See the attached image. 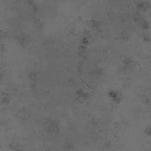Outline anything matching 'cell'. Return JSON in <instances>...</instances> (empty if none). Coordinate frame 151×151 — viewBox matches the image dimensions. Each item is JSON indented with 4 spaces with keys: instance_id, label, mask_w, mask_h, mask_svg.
<instances>
[{
    "instance_id": "277c9868",
    "label": "cell",
    "mask_w": 151,
    "mask_h": 151,
    "mask_svg": "<svg viewBox=\"0 0 151 151\" xmlns=\"http://www.w3.org/2000/svg\"><path fill=\"white\" fill-rule=\"evenodd\" d=\"M144 132L147 136L151 137V125H148L145 128Z\"/></svg>"
},
{
    "instance_id": "6da1fadb",
    "label": "cell",
    "mask_w": 151,
    "mask_h": 151,
    "mask_svg": "<svg viewBox=\"0 0 151 151\" xmlns=\"http://www.w3.org/2000/svg\"><path fill=\"white\" fill-rule=\"evenodd\" d=\"M107 96L110 100L114 104H120L123 100L122 93L116 90H110L107 93Z\"/></svg>"
},
{
    "instance_id": "7a4b0ae2",
    "label": "cell",
    "mask_w": 151,
    "mask_h": 151,
    "mask_svg": "<svg viewBox=\"0 0 151 151\" xmlns=\"http://www.w3.org/2000/svg\"><path fill=\"white\" fill-rule=\"evenodd\" d=\"M134 21L139 25L140 28L144 30H147L150 27L149 22L145 19L139 13H136L134 17Z\"/></svg>"
},
{
    "instance_id": "3957f363",
    "label": "cell",
    "mask_w": 151,
    "mask_h": 151,
    "mask_svg": "<svg viewBox=\"0 0 151 151\" xmlns=\"http://www.w3.org/2000/svg\"><path fill=\"white\" fill-rule=\"evenodd\" d=\"M150 7V4L147 1L139 2L137 4L136 8L140 12H145L147 11Z\"/></svg>"
}]
</instances>
